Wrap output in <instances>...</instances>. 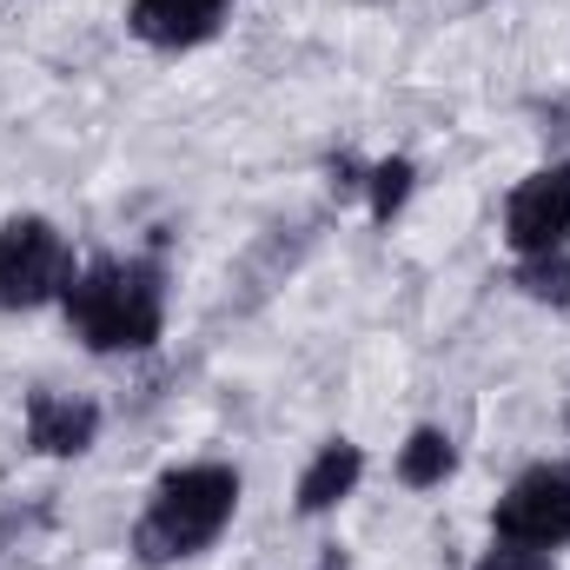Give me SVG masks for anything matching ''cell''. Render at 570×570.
Returning <instances> with one entry per match:
<instances>
[{
  "label": "cell",
  "mask_w": 570,
  "mask_h": 570,
  "mask_svg": "<svg viewBox=\"0 0 570 570\" xmlns=\"http://www.w3.org/2000/svg\"><path fill=\"white\" fill-rule=\"evenodd\" d=\"M239 511V471L233 464H179L153 484L140 524H134V558L146 570L186 564L219 544V531Z\"/></svg>",
  "instance_id": "1"
},
{
  "label": "cell",
  "mask_w": 570,
  "mask_h": 570,
  "mask_svg": "<svg viewBox=\"0 0 570 570\" xmlns=\"http://www.w3.org/2000/svg\"><path fill=\"white\" fill-rule=\"evenodd\" d=\"M60 305L87 352H146L166 332V273L153 259H94Z\"/></svg>",
  "instance_id": "2"
},
{
  "label": "cell",
  "mask_w": 570,
  "mask_h": 570,
  "mask_svg": "<svg viewBox=\"0 0 570 570\" xmlns=\"http://www.w3.org/2000/svg\"><path fill=\"white\" fill-rule=\"evenodd\" d=\"M67 285H73V253L53 219L20 213L0 226V305L7 312L53 305V298H67Z\"/></svg>",
  "instance_id": "3"
},
{
  "label": "cell",
  "mask_w": 570,
  "mask_h": 570,
  "mask_svg": "<svg viewBox=\"0 0 570 570\" xmlns=\"http://www.w3.org/2000/svg\"><path fill=\"white\" fill-rule=\"evenodd\" d=\"M498 538L511 544H538V551H558L570 544V458L551 464H531L504 498H498Z\"/></svg>",
  "instance_id": "4"
},
{
  "label": "cell",
  "mask_w": 570,
  "mask_h": 570,
  "mask_svg": "<svg viewBox=\"0 0 570 570\" xmlns=\"http://www.w3.org/2000/svg\"><path fill=\"white\" fill-rule=\"evenodd\" d=\"M504 239H511L518 259L564 253L570 246V159L531 173V179L511 193V206H504Z\"/></svg>",
  "instance_id": "5"
},
{
  "label": "cell",
  "mask_w": 570,
  "mask_h": 570,
  "mask_svg": "<svg viewBox=\"0 0 570 570\" xmlns=\"http://www.w3.org/2000/svg\"><path fill=\"white\" fill-rule=\"evenodd\" d=\"M233 0H134L127 7V27L134 40L159 47V53H179V47H199L226 27Z\"/></svg>",
  "instance_id": "6"
},
{
  "label": "cell",
  "mask_w": 570,
  "mask_h": 570,
  "mask_svg": "<svg viewBox=\"0 0 570 570\" xmlns=\"http://www.w3.org/2000/svg\"><path fill=\"white\" fill-rule=\"evenodd\" d=\"M100 438V405L73 392H33L27 399V444L40 458H80Z\"/></svg>",
  "instance_id": "7"
},
{
  "label": "cell",
  "mask_w": 570,
  "mask_h": 570,
  "mask_svg": "<svg viewBox=\"0 0 570 570\" xmlns=\"http://www.w3.org/2000/svg\"><path fill=\"white\" fill-rule=\"evenodd\" d=\"M358 478H365V451H358L352 438L318 444V458H312V464H305V478H298V511H305V518L338 511V504L358 491Z\"/></svg>",
  "instance_id": "8"
},
{
  "label": "cell",
  "mask_w": 570,
  "mask_h": 570,
  "mask_svg": "<svg viewBox=\"0 0 570 570\" xmlns=\"http://www.w3.org/2000/svg\"><path fill=\"white\" fill-rule=\"evenodd\" d=\"M458 471V444H451V431L438 425H419L405 444H399V478L412 484V491H431V484H444Z\"/></svg>",
  "instance_id": "9"
},
{
  "label": "cell",
  "mask_w": 570,
  "mask_h": 570,
  "mask_svg": "<svg viewBox=\"0 0 570 570\" xmlns=\"http://www.w3.org/2000/svg\"><path fill=\"white\" fill-rule=\"evenodd\" d=\"M518 292L538 305H570V253H538L518 259Z\"/></svg>",
  "instance_id": "10"
},
{
  "label": "cell",
  "mask_w": 570,
  "mask_h": 570,
  "mask_svg": "<svg viewBox=\"0 0 570 570\" xmlns=\"http://www.w3.org/2000/svg\"><path fill=\"white\" fill-rule=\"evenodd\" d=\"M412 159H379L372 166V179H365V193H372V219H392L405 199H412Z\"/></svg>",
  "instance_id": "11"
},
{
  "label": "cell",
  "mask_w": 570,
  "mask_h": 570,
  "mask_svg": "<svg viewBox=\"0 0 570 570\" xmlns=\"http://www.w3.org/2000/svg\"><path fill=\"white\" fill-rule=\"evenodd\" d=\"M478 570H558V564H551V551H538V544H511V538H498V544L478 558Z\"/></svg>",
  "instance_id": "12"
},
{
  "label": "cell",
  "mask_w": 570,
  "mask_h": 570,
  "mask_svg": "<svg viewBox=\"0 0 570 570\" xmlns=\"http://www.w3.org/2000/svg\"><path fill=\"white\" fill-rule=\"evenodd\" d=\"M318 570H345V551H338V544H332V551H325V558H318Z\"/></svg>",
  "instance_id": "13"
},
{
  "label": "cell",
  "mask_w": 570,
  "mask_h": 570,
  "mask_svg": "<svg viewBox=\"0 0 570 570\" xmlns=\"http://www.w3.org/2000/svg\"><path fill=\"white\" fill-rule=\"evenodd\" d=\"M564 425H570V412H564Z\"/></svg>",
  "instance_id": "14"
}]
</instances>
